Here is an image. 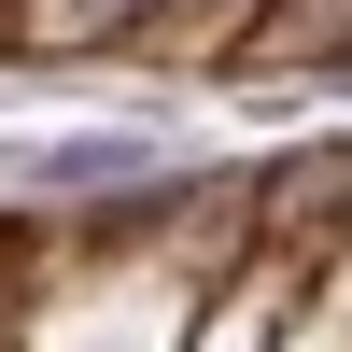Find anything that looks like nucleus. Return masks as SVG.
<instances>
[{"label": "nucleus", "mask_w": 352, "mask_h": 352, "mask_svg": "<svg viewBox=\"0 0 352 352\" xmlns=\"http://www.w3.org/2000/svg\"><path fill=\"white\" fill-rule=\"evenodd\" d=\"M113 14H141V0H43V43H99Z\"/></svg>", "instance_id": "f257e3e1"}]
</instances>
